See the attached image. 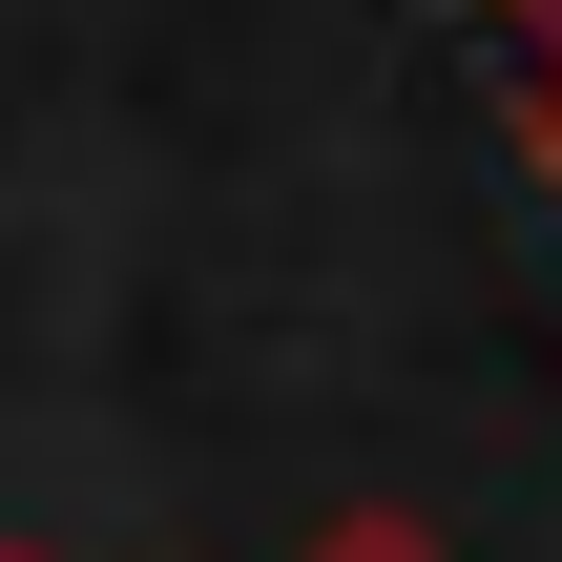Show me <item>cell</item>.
Returning a JSON list of instances; mask_svg holds the SVG:
<instances>
[{"label": "cell", "mask_w": 562, "mask_h": 562, "mask_svg": "<svg viewBox=\"0 0 562 562\" xmlns=\"http://www.w3.org/2000/svg\"><path fill=\"white\" fill-rule=\"evenodd\" d=\"M521 21V146H542V188H562V0H501Z\"/></svg>", "instance_id": "obj_1"}, {"label": "cell", "mask_w": 562, "mask_h": 562, "mask_svg": "<svg viewBox=\"0 0 562 562\" xmlns=\"http://www.w3.org/2000/svg\"><path fill=\"white\" fill-rule=\"evenodd\" d=\"M292 562H459V542H438V521H396V501H355V521H313Z\"/></svg>", "instance_id": "obj_2"}, {"label": "cell", "mask_w": 562, "mask_h": 562, "mask_svg": "<svg viewBox=\"0 0 562 562\" xmlns=\"http://www.w3.org/2000/svg\"><path fill=\"white\" fill-rule=\"evenodd\" d=\"M0 562H42V542H0Z\"/></svg>", "instance_id": "obj_3"}]
</instances>
